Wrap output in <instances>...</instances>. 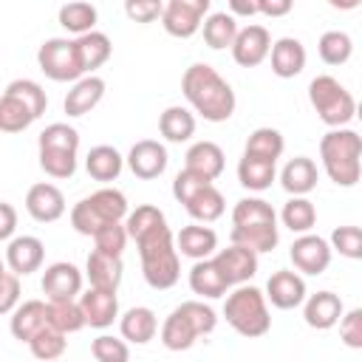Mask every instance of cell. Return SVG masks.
<instances>
[{"label": "cell", "instance_id": "6da1fadb", "mask_svg": "<svg viewBox=\"0 0 362 362\" xmlns=\"http://www.w3.org/2000/svg\"><path fill=\"white\" fill-rule=\"evenodd\" d=\"M181 93L204 122H226L238 105L232 85L206 62H192L184 71Z\"/></svg>", "mask_w": 362, "mask_h": 362}, {"label": "cell", "instance_id": "7a4b0ae2", "mask_svg": "<svg viewBox=\"0 0 362 362\" xmlns=\"http://www.w3.org/2000/svg\"><path fill=\"white\" fill-rule=\"evenodd\" d=\"M136 249H139L144 283L150 288L164 291V288H173L178 283V277H181V257H178L175 238H173L167 221H161L158 226H153L150 232L136 238Z\"/></svg>", "mask_w": 362, "mask_h": 362}, {"label": "cell", "instance_id": "3957f363", "mask_svg": "<svg viewBox=\"0 0 362 362\" xmlns=\"http://www.w3.org/2000/svg\"><path fill=\"white\" fill-rule=\"evenodd\" d=\"M232 243H240L257 255L272 252L280 240L277 212L263 198H240L232 209Z\"/></svg>", "mask_w": 362, "mask_h": 362}, {"label": "cell", "instance_id": "277c9868", "mask_svg": "<svg viewBox=\"0 0 362 362\" xmlns=\"http://www.w3.org/2000/svg\"><path fill=\"white\" fill-rule=\"evenodd\" d=\"M362 141L351 127H331L320 139V161L337 187H354L362 175Z\"/></svg>", "mask_w": 362, "mask_h": 362}, {"label": "cell", "instance_id": "5b68a950", "mask_svg": "<svg viewBox=\"0 0 362 362\" xmlns=\"http://www.w3.org/2000/svg\"><path fill=\"white\" fill-rule=\"evenodd\" d=\"M215 325L218 314L212 305H206L204 300H187L167 314L161 325V345L167 351H187L195 345L198 337L212 334Z\"/></svg>", "mask_w": 362, "mask_h": 362}, {"label": "cell", "instance_id": "8992f818", "mask_svg": "<svg viewBox=\"0 0 362 362\" xmlns=\"http://www.w3.org/2000/svg\"><path fill=\"white\" fill-rule=\"evenodd\" d=\"M48 107V96L34 79H14L0 96V133H23Z\"/></svg>", "mask_w": 362, "mask_h": 362}, {"label": "cell", "instance_id": "52a82bcc", "mask_svg": "<svg viewBox=\"0 0 362 362\" xmlns=\"http://www.w3.org/2000/svg\"><path fill=\"white\" fill-rule=\"evenodd\" d=\"M223 317L226 322L246 339L266 337L272 328V314H269V300L257 286H235V291L226 294L223 300Z\"/></svg>", "mask_w": 362, "mask_h": 362}, {"label": "cell", "instance_id": "ba28073f", "mask_svg": "<svg viewBox=\"0 0 362 362\" xmlns=\"http://www.w3.org/2000/svg\"><path fill=\"white\" fill-rule=\"evenodd\" d=\"M308 102L328 127H345L356 116V99L331 74H320L308 82Z\"/></svg>", "mask_w": 362, "mask_h": 362}, {"label": "cell", "instance_id": "9c48e42d", "mask_svg": "<svg viewBox=\"0 0 362 362\" xmlns=\"http://www.w3.org/2000/svg\"><path fill=\"white\" fill-rule=\"evenodd\" d=\"M124 215H127V198H124V192L116 189V187H102L93 195H88L79 204H74V209H71V226L79 235H88L90 238L102 223H107V221H124Z\"/></svg>", "mask_w": 362, "mask_h": 362}, {"label": "cell", "instance_id": "30bf717a", "mask_svg": "<svg viewBox=\"0 0 362 362\" xmlns=\"http://www.w3.org/2000/svg\"><path fill=\"white\" fill-rule=\"evenodd\" d=\"M37 65L54 82H76L79 76H85L82 65H79V57H76V45L68 37L45 40L37 51Z\"/></svg>", "mask_w": 362, "mask_h": 362}, {"label": "cell", "instance_id": "8fae6325", "mask_svg": "<svg viewBox=\"0 0 362 362\" xmlns=\"http://www.w3.org/2000/svg\"><path fill=\"white\" fill-rule=\"evenodd\" d=\"M209 6L212 0H167L158 20L170 37L189 40L192 34L201 31V23L209 14Z\"/></svg>", "mask_w": 362, "mask_h": 362}, {"label": "cell", "instance_id": "7c38bea8", "mask_svg": "<svg viewBox=\"0 0 362 362\" xmlns=\"http://www.w3.org/2000/svg\"><path fill=\"white\" fill-rule=\"evenodd\" d=\"M288 257H291L297 272L317 277L331 266V243L325 238H320V235L303 232V235L294 238V243L288 249Z\"/></svg>", "mask_w": 362, "mask_h": 362}, {"label": "cell", "instance_id": "4fadbf2b", "mask_svg": "<svg viewBox=\"0 0 362 362\" xmlns=\"http://www.w3.org/2000/svg\"><path fill=\"white\" fill-rule=\"evenodd\" d=\"M6 269L14 272L17 277H28L34 272L42 269V260H45V243L34 235H17L8 240L6 246Z\"/></svg>", "mask_w": 362, "mask_h": 362}, {"label": "cell", "instance_id": "5bb4252c", "mask_svg": "<svg viewBox=\"0 0 362 362\" xmlns=\"http://www.w3.org/2000/svg\"><path fill=\"white\" fill-rule=\"evenodd\" d=\"M215 266L221 269L226 286H240V283H249L255 274H257V252L240 246V243H232L226 249H218L215 252Z\"/></svg>", "mask_w": 362, "mask_h": 362}, {"label": "cell", "instance_id": "9a60e30c", "mask_svg": "<svg viewBox=\"0 0 362 362\" xmlns=\"http://www.w3.org/2000/svg\"><path fill=\"white\" fill-rule=\"evenodd\" d=\"M229 48H232V59L240 68H255L269 57L272 34L266 25H246V28H238Z\"/></svg>", "mask_w": 362, "mask_h": 362}, {"label": "cell", "instance_id": "2e32d148", "mask_svg": "<svg viewBox=\"0 0 362 362\" xmlns=\"http://www.w3.org/2000/svg\"><path fill=\"white\" fill-rule=\"evenodd\" d=\"M124 161H127V167H130V173H133L136 178L153 181V178H158V175L167 170L170 156H167V147H164L161 141H156V139H141V141H136V144L130 147V153H127Z\"/></svg>", "mask_w": 362, "mask_h": 362}, {"label": "cell", "instance_id": "e0dca14e", "mask_svg": "<svg viewBox=\"0 0 362 362\" xmlns=\"http://www.w3.org/2000/svg\"><path fill=\"white\" fill-rule=\"evenodd\" d=\"M76 300H79L85 325H90V328H107L119 320V297L110 288L90 286L88 291H79Z\"/></svg>", "mask_w": 362, "mask_h": 362}, {"label": "cell", "instance_id": "ac0fdd59", "mask_svg": "<svg viewBox=\"0 0 362 362\" xmlns=\"http://www.w3.org/2000/svg\"><path fill=\"white\" fill-rule=\"evenodd\" d=\"M25 212L37 221V223H54L65 215V195L57 184L40 181L34 187H28L25 192Z\"/></svg>", "mask_w": 362, "mask_h": 362}, {"label": "cell", "instance_id": "d6986e66", "mask_svg": "<svg viewBox=\"0 0 362 362\" xmlns=\"http://www.w3.org/2000/svg\"><path fill=\"white\" fill-rule=\"evenodd\" d=\"M40 286L48 300H76L82 291V272L68 260H57L45 266Z\"/></svg>", "mask_w": 362, "mask_h": 362}, {"label": "cell", "instance_id": "ffe728a7", "mask_svg": "<svg viewBox=\"0 0 362 362\" xmlns=\"http://www.w3.org/2000/svg\"><path fill=\"white\" fill-rule=\"evenodd\" d=\"M305 280L300 277V272H291V269H280L269 277L266 283V300L280 308V311H291L297 308L303 300H305Z\"/></svg>", "mask_w": 362, "mask_h": 362}, {"label": "cell", "instance_id": "44dd1931", "mask_svg": "<svg viewBox=\"0 0 362 362\" xmlns=\"http://www.w3.org/2000/svg\"><path fill=\"white\" fill-rule=\"evenodd\" d=\"M303 305V320L308 328H317V331H328L337 325V320L342 317L345 305H342V297L334 294V291H317V294H305V300L300 303Z\"/></svg>", "mask_w": 362, "mask_h": 362}, {"label": "cell", "instance_id": "7402d4cb", "mask_svg": "<svg viewBox=\"0 0 362 362\" xmlns=\"http://www.w3.org/2000/svg\"><path fill=\"white\" fill-rule=\"evenodd\" d=\"M102 96H105V79L96 76V74H85V76H79V79L74 82V88L65 93L62 107H65V113H68L71 119H76V116L90 113V110L102 102Z\"/></svg>", "mask_w": 362, "mask_h": 362}, {"label": "cell", "instance_id": "603a6c76", "mask_svg": "<svg viewBox=\"0 0 362 362\" xmlns=\"http://www.w3.org/2000/svg\"><path fill=\"white\" fill-rule=\"evenodd\" d=\"M272 57V74L280 79H294L305 68V45L297 37H280L269 48Z\"/></svg>", "mask_w": 362, "mask_h": 362}, {"label": "cell", "instance_id": "cb8c5ba5", "mask_svg": "<svg viewBox=\"0 0 362 362\" xmlns=\"http://www.w3.org/2000/svg\"><path fill=\"white\" fill-rule=\"evenodd\" d=\"M175 249H178V255H184L189 260L212 257L218 249V235L212 226H204L195 221V223L181 226V232L175 235Z\"/></svg>", "mask_w": 362, "mask_h": 362}, {"label": "cell", "instance_id": "d4e9b609", "mask_svg": "<svg viewBox=\"0 0 362 362\" xmlns=\"http://www.w3.org/2000/svg\"><path fill=\"white\" fill-rule=\"evenodd\" d=\"M85 274L90 280V286L96 288H110L116 291L122 286L124 277V266H122V255H107L102 249H93L85 260Z\"/></svg>", "mask_w": 362, "mask_h": 362}, {"label": "cell", "instance_id": "484cf974", "mask_svg": "<svg viewBox=\"0 0 362 362\" xmlns=\"http://www.w3.org/2000/svg\"><path fill=\"white\" fill-rule=\"evenodd\" d=\"M45 325H48V303H42V300H25V303H17L14 305L11 322H8L14 339L28 342Z\"/></svg>", "mask_w": 362, "mask_h": 362}, {"label": "cell", "instance_id": "4316f807", "mask_svg": "<svg viewBox=\"0 0 362 362\" xmlns=\"http://www.w3.org/2000/svg\"><path fill=\"white\" fill-rule=\"evenodd\" d=\"M156 331H158V320L147 305H133L119 317V334L124 342L147 345L156 337Z\"/></svg>", "mask_w": 362, "mask_h": 362}, {"label": "cell", "instance_id": "83f0119b", "mask_svg": "<svg viewBox=\"0 0 362 362\" xmlns=\"http://www.w3.org/2000/svg\"><path fill=\"white\" fill-rule=\"evenodd\" d=\"M189 288L201 300H218V297H223L229 291V286H226V280H223V274H221V269L215 266L212 257H201V260L192 263V269H189Z\"/></svg>", "mask_w": 362, "mask_h": 362}, {"label": "cell", "instance_id": "f1b7e54d", "mask_svg": "<svg viewBox=\"0 0 362 362\" xmlns=\"http://www.w3.org/2000/svg\"><path fill=\"white\" fill-rule=\"evenodd\" d=\"M74 45H76V57H79V65H82V74H93L96 68H102L110 54H113V45H110V37L102 34V31H85L79 37H74Z\"/></svg>", "mask_w": 362, "mask_h": 362}, {"label": "cell", "instance_id": "f546056e", "mask_svg": "<svg viewBox=\"0 0 362 362\" xmlns=\"http://www.w3.org/2000/svg\"><path fill=\"white\" fill-rule=\"evenodd\" d=\"M320 181V170L308 156H297L291 161H286V167L280 170V187L288 195H308Z\"/></svg>", "mask_w": 362, "mask_h": 362}, {"label": "cell", "instance_id": "4dcf8cb0", "mask_svg": "<svg viewBox=\"0 0 362 362\" xmlns=\"http://www.w3.org/2000/svg\"><path fill=\"white\" fill-rule=\"evenodd\" d=\"M223 164H226V156L215 141H195L184 156V167L209 181H215L223 173Z\"/></svg>", "mask_w": 362, "mask_h": 362}, {"label": "cell", "instance_id": "1f68e13d", "mask_svg": "<svg viewBox=\"0 0 362 362\" xmlns=\"http://www.w3.org/2000/svg\"><path fill=\"white\" fill-rule=\"evenodd\" d=\"M85 170L93 181H102V184L116 181L124 170V156L110 144H96L85 156Z\"/></svg>", "mask_w": 362, "mask_h": 362}, {"label": "cell", "instance_id": "d6a6232c", "mask_svg": "<svg viewBox=\"0 0 362 362\" xmlns=\"http://www.w3.org/2000/svg\"><path fill=\"white\" fill-rule=\"evenodd\" d=\"M277 161L272 158H260V156H249L243 153V158L238 161V181L240 187H246L249 192H263L272 187V181L277 178Z\"/></svg>", "mask_w": 362, "mask_h": 362}, {"label": "cell", "instance_id": "836d02e7", "mask_svg": "<svg viewBox=\"0 0 362 362\" xmlns=\"http://www.w3.org/2000/svg\"><path fill=\"white\" fill-rule=\"evenodd\" d=\"M57 20H59V25H62L68 34L79 37V34L93 31V28H96L99 11H96V6H93V3H88V0H68V3H62V6H59Z\"/></svg>", "mask_w": 362, "mask_h": 362}, {"label": "cell", "instance_id": "e575fe53", "mask_svg": "<svg viewBox=\"0 0 362 362\" xmlns=\"http://www.w3.org/2000/svg\"><path fill=\"white\" fill-rule=\"evenodd\" d=\"M184 209L189 212L192 221H198V223H212V221H218V218L223 215L226 201H223V195H221V189H218L215 184H204V187L184 204Z\"/></svg>", "mask_w": 362, "mask_h": 362}, {"label": "cell", "instance_id": "d590c367", "mask_svg": "<svg viewBox=\"0 0 362 362\" xmlns=\"http://www.w3.org/2000/svg\"><path fill=\"white\" fill-rule=\"evenodd\" d=\"M158 133L173 141V144H181V141H189L192 133H195V116L189 107H181V105H170L161 116H158Z\"/></svg>", "mask_w": 362, "mask_h": 362}, {"label": "cell", "instance_id": "8d00e7d4", "mask_svg": "<svg viewBox=\"0 0 362 362\" xmlns=\"http://www.w3.org/2000/svg\"><path fill=\"white\" fill-rule=\"evenodd\" d=\"M201 31H204V42L212 48V51H223L232 45L235 34H238V23L232 14L226 11H212L204 17L201 23Z\"/></svg>", "mask_w": 362, "mask_h": 362}, {"label": "cell", "instance_id": "74e56055", "mask_svg": "<svg viewBox=\"0 0 362 362\" xmlns=\"http://www.w3.org/2000/svg\"><path fill=\"white\" fill-rule=\"evenodd\" d=\"M280 221L286 229H291L294 235H303V232H311L314 223H317V209L314 204L305 198V195H291L283 209H280Z\"/></svg>", "mask_w": 362, "mask_h": 362}, {"label": "cell", "instance_id": "f35d334b", "mask_svg": "<svg viewBox=\"0 0 362 362\" xmlns=\"http://www.w3.org/2000/svg\"><path fill=\"white\" fill-rule=\"evenodd\" d=\"M48 322L57 331H62L65 337L82 331L85 328V317H82L79 300H48Z\"/></svg>", "mask_w": 362, "mask_h": 362}, {"label": "cell", "instance_id": "ab89813d", "mask_svg": "<svg viewBox=\"0 0 362 362\" xmlns=\"http://www.w3.org/2000/svg\"><path fill=\"white\" fill-rule=\"evenodd\" d=\"M283 150H286L283 133L274 130V127H257V130H252L249 139H246V147H243V153L260 156V158H272V161H277L283 156Z\"/></svg>", "mask_w": 362, "mask_h": 362}, {"label": "cell", "instance_id": "60d3db41", "mask_svg": "<svg viewBox=\"0 0 362 362\" xmlns=\"http://www.w3.org/2000/svg\"><path fill=\"white\" fill-rule=\"evenodd\" d=\"M317 54L325 65H345L354 54V40L345 31H325L317 42Z\"/></svg>", "mask_w": 362, "mask_h": 362}, {"label": "cell", "instance_id": "b9f144b4", "mask_svg": "<svg viewBox=\"0 0 362 362\" xmlns=\"http://www.w3.org/2000/svg\"><path fill=\"white\" fill-rule=\"evenodd\" d=\"M40 150H65V153H79V130L71 127L68 122H54L48 124L40 139H37Z\"/></svg>", "mask_w": 362, "mask_h": 362}, {"label": "cell", "instance_id": "7bdbcfd3", "mask_svg": "<svg viewBox=\"0 0 362 362\" xmlns=\"http://www.w3.org/2000/svg\"><path fill=\"white\" fill-rule=\"evenodd\" d=\"M28 351H31V356H37V359H59L62 354H65V345H68V339H65V334L62 331H57L51 322L45 325V328H40L28 342Z\"/></svg>", "mask_w": 362, "mask_h": 362}, {"label": "cell", "instance_id": "ee69618b", "mask_svg": "<svg viewBox=\"0 0 362 362\" xmlns=\"http://www.w3.org/2000/svg\"><path fill=\"white\" fill-rule=\"evenodd\" d=\"M161 221H167V218H164V212H161L158 206H153V204H141V206H136L133 212L124 215L127 238L136 240V238H141L144 232H150L153 226H158Z\"/></svg>", "mask_w": 362, "mask_h": 362}, {"label": "cell", "instance_id": "f6af8a7d", "mask_svg": "<svg viewBox=\"0 0 362 362\" xmlns=\"http://www.w3.org/2000/svg\"><path fill=\"white\" fill-rule=\"evenodd\" d=\"M90 238H93L96 249H102V252H107V255H122L124 246H127V240H130L122 221H107V223H102Z\"/></svg>", "mask_w": 362, "mask_h": 362}, {"label": "cell", "instance_id": "bcb514c9", "mask_svg": "<svg viewBox=\"0 0 362 362\" xmlns=\"http://www.w3.org/2000/svg\"><path fill=\"white\" fill-rule=\"evenodd\" d=\"M40 150V147H37ZM40 167L51 178H71L76 173V153L65 150H40Z\"/></svg>", "mask_w": 362, "mask_h": 362}, {"label": "cell", "instance_id": "7dc6e473", "mask_svg": "<svg viewBox=\"0 0 362 362\" xmlns=\"http://www.w3.org/2000/svg\"><path fill=\"white\" fill-rule=\"evenodd\" d=\"M331 252H339L348 260L362 257V229L359 226H337L331 232Z\"/></svg>", "mask_w": 362, "mask_h": 362}, {"label": "cell", "instance_id": "c3c4849f", "mask_svg": "<svg viewBox=\"0 0 362 362\" xmlns=\"http://www.w3.org/2000/svg\"><path fill=\"white\" fill-rule=\"evenodd\" d=\"M90 356L96 362H127L130 359V348L124 339L119 337H110V334H102L90 342Z\"/></svg>", "mask_w": 362, "mask_h": 362}, {"label": "cell", "instance_id": "681fc988", "mask_svg": "<svg viewBox=\"0 0 362 362\" xmlns=\"http://www.w3.org/2000/svg\"><path fill=\"white\" fill-rule=\"evenodd\" d=\"M204 184H212L209 178H204V175H198V173H192V170H181L175 178H173V198L178 201V204H187Z\"/></svg>", "mask_w": 362, "mask_h": 362}, {"label": "cell", "instance_id": "f907efd6", "mask_svg": "<svg viewBox=\"0 0 362 362\" xmlns=\"http://www.w3.org/2000/svg\"><path fill=\"white\" fill-rule=\"evenodd\" d=\"M339 322V339L348 345V348H362V308H351V311H342V317L337 320Z\"/></svg>", "mask_w": 362, "mask_h": 362}, {"label": "cell", "instance_id": "816d5d0a", "mask_svg": "<svg viewBox=\"0 0 362 362\" xmlns=\"http://www.w3.org/2000/svg\"><path fill=\"white\" fill-rule=\"evenodd\" d=\"M161 8H164L161 0H124V14H127V20L141 23V25L158 20V17H161Z\"/></svg>", "mask_w": 362, "mask_h": 362}, {"label": "cell", "instance_id": "f5cc1de1", "mask_svg": "<svg viewBox=\"0 0 362 362\" xmlns=\"http://www.w3.org/2000/svg\"><path fill=\"white\" fill-rule=\"evenodd\" d=\"M17 303H20V277L14 272H3L0 274V317L11 314Z\"/></svg>", "mask_w": 362, "mask_h": 362}, {"label": "cell", "instance_id": "db71d44e", "mask_svg": "<svg viewBox=\"0 0 362 362\" xmlns=\"http://www.w3.org/2000/svg\"><path fill=\"white\" fill-rule=\"evenodd\" d=\"M17 232V209L8 201H0V240H11Z\"/></svg>", "mask_w": 362, "mask_h": 362}, {"label": "cell", "instance_id": "11a10c76", "mask_svg": "<svg viewBox=\"0 0 362 362\" xmlns=\"http://www.w3.org/2000/svg\"><path fill=\"white\" fill-rule=\"evenodd\" d=\"M294 8V0H257V14H266L272 20L286 17Z\"/></svg>", "mask_w": 362, "mask_h": 362}, {"label": "cell", "instance_id": "9f6ffc18", "mask_svg": "<svg viewBox=\"0 0 362 362\" xmlns=\"http://www.w3.org/2000/svg\"><path fill=\"white\" fill-rule=\"evenodd\" d=\"M229 14L232 17H255L257 0H229Z\"/></svg>", "mask_w": 362, "mask_h": 362}, {"label": "cell", "instance_id": "6f0895ef", "mask_svg": "<svg viewBox=\"0 0 362 362\" xmlns=\"http://www.w3.org/2000/svg\"><path fill=\"white\" fill-rule=\"evenodd\" d=\"M359 3L362 0H328V6L337 11H354V8H359Z\"/></svg>", "mask_w": 362, "mask_h": 362}, {"label": "cell", "instance_id": "680465c9", "mask_svg": "<svg viewBox=\"0 0 362 362\" xmlns=\"http://www.w3.org/2000/svg\"><path fill=\"white\" fill-rule=\"evenodd\" d=\"M3 272H6V260L0 257V274H3Z\"/></svg>", "mask_w": 362, "mask_h": 362}]
</instances>
